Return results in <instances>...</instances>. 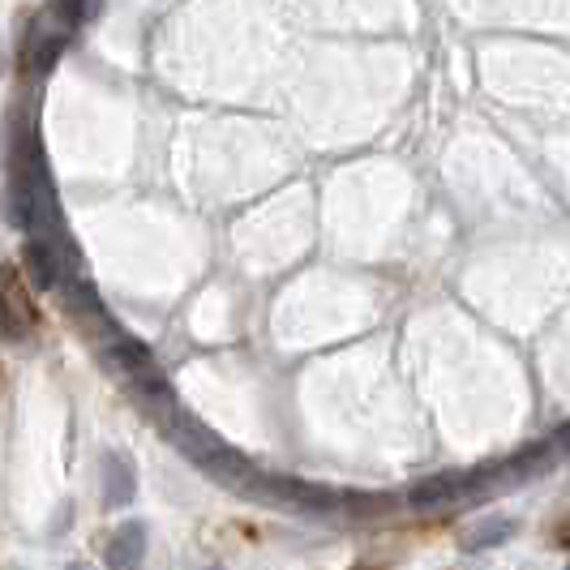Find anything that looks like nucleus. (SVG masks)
<instances>
[{
    "label": "nucleus",
    "mask_w": 570,
    "mask_h": 570,
    "mask_svg": "<svg viewBox=\"0 0 570 570\" xmlns=\"http://www.w3.org/2000/svg\"><path fill=\"white\" fill-rule=\"evenodd\" d=\"M9 219L27 232V240H43L57 254L73 249L69 228L60 219L43 146L35 138V125H27L22 116H13V138H9Z\"/></svg>",
    "instance_id": "f257e3e1"
},
{
    "label": "nucleus",
    "mask_w": 570,
    "mask_h": 570,
    "mask_svg": "<svg viewBox=\"0 0 570 570\" xmlns=\"http://www.w3.org/2000/svg\"><path fill=\"white\" fill-rule=\"evenodd\" d=\"M65 43H69V27L57 18V9L39 13V18L30 22L27 48H22V65H27V73H52V65L60 60Z\"/></svg>",
    "instance_id": "f03ea898"
},
{
    "label": "nucleus",
    "mask_w": 570,
    "mask_h": 570,
    "mask_svg": "<svg viewBox=\"0 0 570 570\" xmlns=\"http://www.w3.org/2000/svg\"><path fill=\"white\" fill-rule=\"evenodd\" d=\"M0 331L9 340H27L35 331V305H30V287L18 266H0Z\"/></svg>",
    "instance_id": "7ed1b4c3"
},
{
    "label": "nucleus",
    "mask_w": 570,
    "mask_h": 570,
    "mask_svg": "<svg viewBox=\"0 0 570 570\" xmlns=\"http://www.w3.org/2000/svg\"><path fill=\"white\" fill-rule=\"evenodd\" d=\"M104 361L112 365V373H120L134 391H146V386H155V382H164L159 377V365H155V356H150V347L142 340H129V335H120L112 347H104Z\"/></svg>",
    "instance_id": "20e7f679"
},
{
    "label": "nucleus",
    "mask_w": 570,
    "mask_h": 570,
    "mask_svg": "<svg viewBox=\"0 0 570 570\" xmlns=\"http://www.w3.org/2000/svg\"><path fill=\"white\" fill-rule=\"evenodd\" d=\"M489 485V472H446V476H433L425 485H416L407 493L412 507H451V502H463L472 493H481Z\"/></svg>",
    "instance_id": "39448f33"
},
{
    "label": "nucleus",
    "mask_w": 570,
    "mask_h": 570,
    "mask_svg": "<svg viewBox=\"0 0 570 570\" xmlns=\"http://www.w3.org/2000/svg\"><path fill=\"white\" fill-rule=\"evenodd\" d=\"M104 562L108 570H142L146 562V523L142 519H129L112 532V541L104 549Z\"/></svg>",
    "instance_id": "423d86ee"
},
{
    "label": "nucleus",
    "mask_w": 570,
    "mask_h": 570,
    "mask_svg": "<svg viewBox=\"0 0 570 570\" xmlns=\"http://www.w3.org/2000/svg\"><path fill=\"white\" fill-rule=\"evenodd\" d=\"M138 493V472L125 455H104V502L108 507H129Z\"/></svg>",
    "instance_id": "0eeeda50"
},
{
    "label": "nucleus",
    "mask_w": 570,
    "mask_h": 570,
    "mask_svg": "<svg viewBox=\"0 0 570 570\" xmlns=\"http://www.w3.org/2000/svg\"><path fill=\"white\" fill-rule=\"evenodd\" d=\"M22 266H27V275L35 287H57L65 254H57V249L43 245V240H27V245H22Z\"/></svg>",
    "instance_id": "6e6552de"
},
{
    "label": "nucleus",
    "mask_w": 570,
    "mask_h": 570,
    "mask_svg": "<svg viewBox=\"0 0 570 570\" xmlns=\"http://www.w3.org/2000/svg\"><path fill=\"white\" fill-rule=\"evenodd\" d=\"M511 537H514V519L489 514V519L472 523V528L463 532V549H468V553H476V549H498V544H507Z\"/></svg>",
    "instance_id": "1a4fd4ad"
},
{
    "label": "nucleus",
    "mask_w": 570,
    "mask_h": 570,
    "mask_svg": "<svg viewBox=\"0 0 570 570\" xmlns=\"http://www.w3.org/2000/svg\"><path fill=\"white\" fill-rule=\"evenodd\" d=\"M57 18L65 27H73V22H95V18H104V4H57Z\"/></svg>",
    "instance_id": "9d476101"
},
{
    "label": "nucleus",
    "mask_w": 570,
    "mask_h": 570,
    "mask_svg": "<svg viewBox=\"0 0 570 570\" xmlns=\"http://www.w3.org/2000/svg\"><path fill=\"white\" fill-rule=\"evenodd\" d=\"M549 442H553V451H558V455H570V425L558 429V433H553Z\"/></svg>",
    "instance_id": "9b49d317"
},
{
    "label": "nucleus",
    "mask_w": 570,
    "mask_h": 570,
    "mask_svg": "<svg viewBox=\"0 0 570 570\" xmlns=\"http://www.w3.org/2000/svg\"><path fill=\"white\" fill-rule=\"evenodd\" d=\"M553 541L562 544V549H570V514L562 519V523H558V528H553Z\"/></svg>",
    "instance_id": "f8f14e48"
},
{
    "label": "nucleus",
    "mask_w": 570,
    "mask_h": 570,
    "mask_svg": "<svg viewBox=\"0 0 570 570\" xmlns=\"http://www.w3.org/2000/svg\"><path fill=\"white\" fill-rule=\"evenodd\" d=\"M206 570H224V567H206Z\"/></svg>",
    "instance_id": "ddd939ff"
},
{
    "label": "nucleus",
    "mask_w": 570,
    "mask_h": 570,
    "mask_svg": "<svg viewBox=\"0 0 570 570\" xmlns=\"http://www.w3.org/2000/svg\"><path fill=\"white\" fill-rule=\"evenodd\" d=\"M69 570H86V567H69Z\"/></svg>",
    "instance_id": "4468645a"
},
{
    "label": "nucleus",
    "mask_w": 570,
    "mask_h": 570,
    "mask_svg": "<svg viewBox=\"0 0 570 570\" xmlns=\"http://www.w3.org/2000/svg\"><path fill=\"white\" fill-rule=\"evenodd\" d=\"M567 570H570V567H567Z\"/></svg>",
    "instance_id": "2eb2a0df"
}]
</instances>
